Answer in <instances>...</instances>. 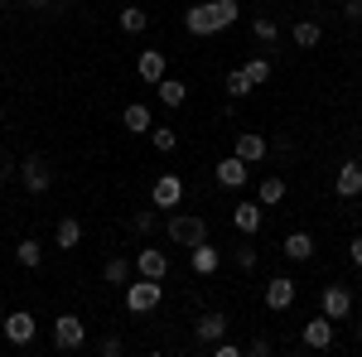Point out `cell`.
Instances as JSON below:
<instances>
[{"label":"cell","mask_w":362,"mask_h":357,"mask_svg":"<svg viewBox=\"0 0 362 357\" xmlns=\"http://www.w3.org/2000/svg\"><path fill=\"white\" fill-rule=\"evenodd\" d=\"M165 300V280H126V309L131 314H150V309H160Z\"/></svg>","instance_id":"1"},{"label":"cell","mask_w":362,"mask_h":357,"mask_svg":"<svg viewBox=\"0 0 362 357\" xmlns=\"http://www.w3.org/2000/svg\"><path fill=\"white\" fill-rule=\"evenodd\" d=\"M169 242H179V247H198V242H208V222L198 218V213H174L165 222Z\"/></svg>","instance_id":"2"},{"label":"cell","mask_w":362,"mask_h":357,"mask_svg":"<svg viewBox=\"0 0 362 357\" xmlns=\"http://www.w3.org/2000/svg\"><path fill=\"white\" fill-rule=\"evenodd\" d=\"M83 343H87V324L78 314H58L54 319V348L58 353H78Z\"/></svg>","instance_id":"3"},{"label":"cell","mask_w":362,"mask_h":357,"mask_svg":"<svg viewBox=\"0 0 362 357\" xmlns=\"http://www.w3.org/2000/svg\"><path fill=\"white\" fill-rule=\"evenodd\" d=\"M0 329H5V343L29 348V343H34V333H39V319H34L29 309H15V314H5V319H0Z\"/></svg>","instance_id":"4"},{"label":"cell","mask_w":362,"mask_h":357,"mask_svg":"<svg viewBox=\"0 0 362 357\" xmlns=\"http://www.w3.org/2000/svg\"><path fill=\"white\" fill-rule=\"evenodd\" d=\"M15 174H20V184H25V193H44L49 184H54V169L44 165L39 155H29V160H25L20 169H15Z\"/></svg>","instance_id":"5"},{"label":"cell","mask_w":362,"mask_h":357,"mask_svg":"<svg viewBox=\"0 0 362 357\" xmlns=\"http://www.w3.org/2000/svg\"><path fill=\"white\" fill-rule=\"evenodd\" d=\"M150 203H155V208H179V203H184V179H179V174H160L155 189H150Z\"/></svg>","instance_id":"6"},{"label":"cell","mask_w":362,"mask_h":357,"mask_svg":"<svg viewBox=\"0 0 362 357\" xmlns=\"http://www.w3.org/2000/svg\"><path fill=\"white\" fill-rule=\"evenodd\" d=\"M300 338H305V348H314V353H329V348H334V319H329V314L309 319Z\"/></svg>","instance_id":"7"},{"label":"cell","mask_w":362,"mask_h":357,"mask_svg":"<svg viewBox=\"0 0 362 357\" xmlns=\"http://www.w3.org/2000/svg\"><path fill=\"white\" fill-rule=\"evenodd\" d=\"M136 275H145V280H165L169 275V256L160 247H140L136 251Z\"/></svg>","instance_id":"8"},{"label":"cell","mask_w":362,"mask_h":357,"mask_svg":"<svg viewBox=\"0 0 362 357\" xmlns=\"http://www.w3.org/2000/svg\"><path fill=\"white\" fill-rule=\"evenodd\" d=\"M324 314H329V319H348V314H353V290H348V285H324Z\"/></svg>","instance_id":"9"},{"label":"cell","mask_w":362,"mask_h":357,"mask_svg":"<svg viewBox=\"0 0 362 357\" xmlns=\"http://www.w3.org/2000/svg\"><path fill=\"white\" fill-rule=\"evenodd\" d=\"M232 155H237V160H247V165H261V160H266V136H256V131H237Z\"/></svg>","instance_id":"10"},{"label":"cell","mask_w":362,"mask_h":357,"mask_svg":"<svg viewBox=\"0 0 362 357\" xmlns=\"http://www.w3.org/2000/svg\"><path fill=\"white\" fill-rule=\"evenodd\" d=\"M213 179H218L223 189H242V184L251 179V169H247V160L227 155V160H218V169H213Z\"/></svg>","instance_id":"11"},{"label":"cell","mask_w":362,"mask_h":357,"mask_svg":"<svg viewBox=\"0 0 362 357\" xmlns=\"http://www.w3.org/2000/svg\"><path fill=\"white\" fill-rule=\"evenodd\" d=\"M290 304H295V280H290V275H276V280L266 285V309H271V314H285Z\"/></svg>","instance_id":"12"},{"label":"cell","mask_w":362,"mask_h":357,"mask_svg":"<svg viewBox=\"0 0 362 357\" xmlns=\"http://www.w3.org/2000/svg\"><path fill=\"white\" fill-rule=\"evenodd\" d=\"M184 29L198 34V39H208V34H218V20H213V5L203 0V5H189V15H184Z\"/></svg>","instance_id":"13"},{"label":"cell","mask_w":362,"mask_h":357,"mask_svg":"<svg viewBox=\"0 0 362 357\" xmlns=\"http://www.w3.org/2000/svg\"><path fill=\"white\" fill-rule=\"evenodd\" d=\"M223 333H227V314H218V309H208V314L194 319V338L198 343H218Z\"/></svg>","instance_id":"14"},{"label":"cell","mask_w":362,"mask_h":357,"mask_svg":"<svg viewBox=\"0 0 362 357\" xmlns=\"http://www.w3.org/2000/svg\"><path fill=\"white\" fill-rule=\"evenodd\" d=\"M334 193H338V198H358V193H362V165H358V160H348V165L334 174Z\"/></svg>","instance_id":"15"},{"label":"cell","mask_w":362,"mask_h":357,"mask_svg":"<svg viewBox=\"0 0 362 357\" xmlns=\"http://www.w3.org/2000/svg\"><path fill=\"white\" fill-rule=\"evenodd\" d=\"M121 126H126L131 136H150V126H155V116H150V107H140V102H131V107L121 111Z\"/></svg>","instance_id":"16"},{"label":"cell","mask_w":362,"mask_h":357,"mask_svg":"<svg viewBox=\"0 0 362 357\" xmlns=\"http://www.w3.org/2000/svg\"><path fill=\"white\" fill-rule=\"evenodd\" d=\"M232 227H237L242 237H251V232L261 227V203H237V208H232Z\"/></svg>","instance_id":"17"},{"label":"cell","mask_w":362,"mask_h":357,"mask_svg":"<svg viewBox=\"0 0 362 357\" xmlns=\"http://www.w3.org/2000/svg\"><path fill=\"white\" fill-rule=\"evenodd\" d=\"M136 73L145 83H160V78H165V54H160V49H145V54L136 58Z\"/></svg>","instance_id":"18"},{"label":"cell","mask_w":362,"mask_h":357,"mask_svg":"<svg viewBox=\"0 0 362 357\" xmlns=\"http://www.w3.org/2000/svg\"><path fill=\"white\" fill-rule=\"evenodd\" d=\"M189 256H194V271H198V275H213L218 266H223V256H218V247H208V242H198V247H189Z\"/></svg>","instance_id":"19"},{"label":"cell","mask_w":362,"mask_h":357,"mask_svg":"<svg viewBox=\"0 0 362 357\" xmlns=\"http://www.w3.org/2000/svg\"><path fill=\"white\" fill-rule=\"evenodd\" d=\"M155 92H160V102H165V107H184V97H189V87L179 83V78H160V83H155Z\"/></svg>","instance_id":"20"},{"label":"cell","mask_w":362,"mask_h":357,"mask_svg":"<svg viewBox=\"0 0 362 357\" xmlns=\"http://www.w3.org/2000/svg\"><path fill=\"white\" fill-rule=\"evenodd\" d=\"M280 251H285L290 261H309V256H314V237H309V232H290Z\"/></svg>","instance_id":"21"},{"label":"cell","mask_w":362,"mask_h":357,"mask_svg":"<svg viewBox=\"0 0 362 357\" xmlns=\"http://www.w3.org/2000/svg\"><path fill=\"white\" fill-rule=\"evenodd\" d=\"M78 242H83V222H78V218H63V222H58V232H54V247L73 251Z\"/></svg>","instance_id":"22"},{"label":"cell","mask_w":362,"mask_h":357,"mask_svg":"<svg viewBox=\"0 0 362 357\" xmlns=\"http://www.w3.org/2000/svg\"><path fill=\"white\" fill-rule=\"evenodd\" d=\"M280 198H285V179L266 174V179H261V189H256V203H261V208H276Z\"/></svg>","instance_id":"23"},{"label":"cell","mask_w":362,"mask_h":357,"mask_svg":"<svg viewBox=\"0 0 362 357\" xmlns=\"http://www.w3.org/2000/svg\"><path fill=\"white\" fill-rule=\"evenodd\" d=\"M15 261H20L25 271H39V266H44V247H39L34 237H25V242L15 247Z\"/></svg>","instance_id":"24"},{"label":"cell","mask_w":362,"mask_h":357,"mask_svg":"<svg viewBox=\"0 0 362 357\" xmlns=\"http://www.w3.org/2000/svg\"><path fill=\"white\" fill-rule=\"evenodd\" d=\"M131 271H136V266H131L126 256H112V261L102 266V280H107V285H126V280H131Z\"/></svg>","instance_id":"25"},{"label":"cell","mask_w":362,"mask_h":357,"mask_svg":"<svg viewBox=\"0 0 362 357\" xmlns=\"http://www.w3.org/2000/svg\"><path fill=\"white\" fill-rule=\"evenodd\" d=\"M242 68H247L251 87H266V83H271V58H247Z\"/></svg>","instance_id":"26"},{"label":"cell","mask_w":362,"mask_h":357,"mask_svg":"<svg viewBox=\"0 0 362 357\" xmlns=\"http://www.w3.org/2000/svg\"><path fill=\"white\" fill-rule=\"evenodd\" d=\"M208 5H213V20H218V29H227L237 15H242V5H237V0H208Z\"/></svg>","instance_id":"27"},{"label":"cell","mask_w":362,"mask_h":357,"mask_svg":"<svg viewBox=\"0 0 362 357\" xmlns=\"http://www.w3.org/2000/svg\"><path fill=\"white\" fill-rule=\"evenodd\" d=\"M251 34H256L261 44H276V39H280V25L271 20V15H256V20H251Z\"/></svg>","instance_id":"28"},{"label":"cell","mask_w":362,"mask_h":357,"mask_svg":"<svg viewBox=\"0 0 362 357\" xmlns=\"http://www.w3.org/2000/svg\"><path fill=\"white\" fill-rule=\"evenodd\" d=\"M145 25H150V15H145L140 5H126V10H121V29H126V34H140Z\"/></svg>","instance_id":"29"},{"label":"cell","mask_w":362,"mask_h":357,"mask_svg":"<svg viewBox=\"0 0 362 357\" xmlns=\"http://www.w3.org/2000/svg\"><path fill=\"white\" fill-rule=\"evenodd\" d=\"M319 39H324V29L314 25V20H300V25H295V44H300V49H314Z\"/></svg>","instance_id":"30"},{"label":"cell","mask_w":362,"mask_h":357,"mask_svg":"<svg viewBox=\"0 0 362 357\" xmlns=\"http://www.w3.org/2000/svg\"><path fill=\"white\" fill-rule=\"evenodd\" d=\"M155 222H160V208H140L136 218H131V232H140V237H150V232H155Z\"/></svg>","instance_id":"31"},{"label":"cell","mask_w":362,"mask_h":357,"mask_svg":"<svg viewBox=\"0 0 362 357\" xmlns=\"http://www.w3.org/2000/svg\"><path fill=\"white\" fill-rule=\"evenodd\" d=\"M150 136H155V150H160V155H174V150H179V136H174L169 126H150Z\"/></svg>","instance_id":"32"},{"label":"cell","mask_w":362,"mask_h":357,"mask_svg":"<svg viewBox=\"0 0 362 357\" xmlns=\"http://www.w3.org/2000/svg\"><path fill=\"white\" fill-rule=\"evenodd\" d=\"M227 92H232V97H247V92H256V87H251V78H247V68H232V73H227Z\"/></svg>","instance_id":"33"},{"label":"cell","mask_w":362,"mask_h":357,"mask_svg":"<svg viewBox=\"0 0 362 357\" xmlns=\"http://www.w3.org/2000/svg\"><path fill=\"white\" fill-rule=\"evenodd\" d=\"M208 353L213 357H242V348H237L232 338H218V343H208Z\"/></svg>","instance_id":"34"},{"label":"cell","mask_w":362,"mask_h":357,"mask_svg":"<svg viewBox=\"0 0 362 357\" xmlns=\"http://www.w3.org/2000/svg\"><path fill=\"white\" fill-rule=\"evenodd\" d=\"M237 266L242 271H256V247H237Z\"/></svg>","instance_id":"35"},{"label":"cell","mask_w":362,"mask_h":357,"mask_svg":"<svg viewBox=\"0 0 362 357\" xmlns=\"http://www.w3.org/2000/svg\"><path fill=\"white\" fill-rule=\"evenodd\" d=\"M97 353H102V357H116V353H121V338H116V333H112V338H102V343H97Z\"/></svg>","instance_id":"36"},{"label":"cell","mask_w":362,"mask_h":357,"mask_svg":"<svg viewBox=\"0 0 362 357\" xmlns=\"http://www.w3.org/2000/svg\"><path fill=\"white\" fill-rule=\"evenodd\" d=\"M247 353H251V357H266V353H271V338H251Z\"/></svg>","instance_id":"37"},{"label":"cell","mask_w":362,"mask_h":357,"mask_svg":"<svg viewBox=\"0 0 362 357\" xmlns=\"http://www.w3.org/2000/svg\"><path fill=\"white\" fill-rule=\"evenodd\" d=\"M343 15H348L353 25H362V0H343Z\"/></svg>","instance_id":"38"},{"label":"cell","mask_w":362,"mask_h":357,"mask_svg":"<svg viewBox=\"0 0 362 357\" xmlns=\"http://www.w3.org/2000/svg\"><path fill=\"white\" fill-rule=\"evenodd\" d=\"M348 261L362 271V237H353V242H348Z\"/></svg>","instance_id":"39"},{"label":"cell","mask_w":362,"mask_h":357,"mask_svg":"<svg viewBox=\"0 0 362 357\" xmlns=\"http://www.w3.org/2000/svg\"><path fill=\"white\" fill-rule=\"evenodd\" d=\"M15 169H20V165H15V160H10V155H5V150H0V184H5V179H10V174H15Z\"/></svg>","instance_id":"40"},{"label":"cell","mask_w":362,"mask_h":357,"mask_svg":"<svg viewBox=\"0 0 362 357\" xmlns=\"http://www.w3.org/2000/svg\"><path fill=\"white\" fill-rule=\"evenodd\" d=\"M29 5H39V10H44V5H54V0H29Z\"/></svg>","instance_id":"41"},{"label":"cell","mask_w":362,"mask_h":357,"mask_svg":"<svg viewBox=\"0 0 362 357\" xmlns=\"http://www.w3.org/2000/svg\"><path fill=\"white\" fill-rule=\"evenodd\" d=\"M5 5H20V0H5Z\"/></svg>","instance_id":"42"},{"label":"cell","mask_w":362,"mask_h":357,"mask_svg":"<svg viewBox=\"0 0 362 357\" xmlns=\"http://www.w3.org/2000/svg\"><path fill=\"white\" fill-rule=\"evenodd\" d=\"M0 121H5V107H0Z\"/></svg>","instance_id":"43"},{"label":"cell","mask_w":362,"mask_h":357,"mask_svg":"<svg viewBox=\"0 0 362 357\" xmlns=\"http://www.w3.org/2000/svg\"><path fill=\"white\" fill-rule=\"evenodd\" d=\"M358 338H362V329H358Z\"/></svg>","instance_id":"44"},{"label":"cell","mask_w":362,"mask_h":357,"mask_svg":"<svg viewBox=\"0 0 362 357\" xmlns=\"http://www.w3.org/2000/svg\"><path fill=\"white\" fill-rule=\"evenodd\" d=\"M358 198H362V193H358Z\"/></svg>","instance_id":"45"}]
</instances>
